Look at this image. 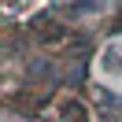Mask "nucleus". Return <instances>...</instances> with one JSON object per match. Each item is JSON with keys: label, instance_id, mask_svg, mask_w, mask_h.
Listing matches in <instances>:
<instances>
[{"label": "nucleus", "instance_id": "nucleus-3", "mask_svg": "<svg viewBox=\"0 0 122 122\" xmlns=\"http://www.w3.org/2000/svg\"><path fill=\"white\" fill-rule=\"evenodd\" d=\"M100 4H104V0H74V8H70V11H74V15H85V11H96Z\"/></svg>", "mask_w": 122, "mask_h": 122}, {"label": "nucleus", "instance_id": "nucleus-2", "mask_svg": "<svg viewBox=\"0 0 122 122\" xmlns=\"http://www.w3.org/2000/svg\"><path fill=\"white\" fill-rule=\"evenodd\" d=\"M63 118H67V122H89V111H85V104L70 100V104L63 107Z\"/></svg>", "mask_w": 122, "mask_h": 122}, {"label": "nucleus", "instance_id": "nucleus-1", "mask_svg": "<svg viewBox=\"0 0 122 122\" xmlns=\"http://www.w3.org/2000/svg\"><path fill=\"white\" fill-rule=\"evenodd\" d=\"M104 70H111V74H122V45H111L104 52Z\"/></svg>", "mask_w": 122, "mask_h": 122}]
</instances>
